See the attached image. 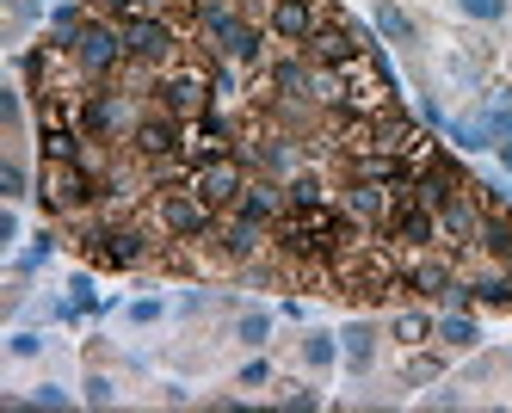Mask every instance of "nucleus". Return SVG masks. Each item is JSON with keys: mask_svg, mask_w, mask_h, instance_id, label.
Returning <instances> with one entry per match:
<instances>
[{"mask_svg": "<svg viewBox=\"0 0 512 413\" xmlns=\"http://www.w3.org/2000/svg\"><path fill=\"white\" fill-rule=\"evenodd\" d=\"M0 118H7V136L19 142V130H25V105H19V87H0Z\"/></svg>", "mask_w": 512, "mask_h": 413, "instance_id": "26", "label": "nucleus"}, {"mask_svg": "<svg viewBox=\"0 0 512 413\" xmlns=\"http://www.w3.org/2000/svg\"><path fill=\"white\" fill-rule=\"evenodd\" d=\"M38 352H44L38 333H13V358H38Z\"/></svg>", "mask_w": 512, "mask_h": 413, "instance_id": "31", "label": "nucleus"}, {"mask_svg": "<svg viewBox=\"0 0 512 413\" xmlns=\"http://www.w3.org/2000/svg\"><path fill=\"white\" fill-rule=\"evenodd\" d=\"M457 192H469V179H463V167L451 161V155H438V148H432V155L420 161V179H414V198L426 204V210H445Z\"/></svg>", "mask_w": 512, "mask_h": 413, "instance_id": "10", "label": "nucleus"}, {"mask_svg": "<svg viewBox=\"0 0 512 413\" xmlns=\"http://www.w3.org/2000/svg\"><path fill=\"white\" fill-rule=\"evenodd\" d=\"M426 407H463V389H438V395H426Z\"/></svg>", "mask_w": 512, "mask_h": 413, "instance_id": "33", "label": "nucleus"}, {"mask_svg": "<svg viewBox=\"0 0 512 413\" xmlns=\"http://www.w3.org/2000/svg\"><path fill=\"white\" fill-rule=\"evenodd\" d=\"M272 401H278V407H321V395H315L309 383H284V389H278Z\"/></svg>", "mask_w": 512, "mask_h": 413, "instance_id": "28", "label": "nucleus"}, {"mask_svg": "<svg viewBox=\"0 0 512 413\" xmlns=\"http://www.w3.org/2000/svg\"><path fill=\"white\" fill-rule=\"evenodd\" d=\"M13 241H19V216L7 210V216H0V247H13Z\"/></svg>", "mask_w": 512, "mask_h": 413, "instance_id": "34", "label": "nucleus"}, {"mask_svg": "<svg viewBox=\"0 0 512 413\" xmlns=\"http://www.w3.org/2000/svg\"><path fill=\"white\" fill-rule=\"evenodd\" d=\"M309 62H321V68H346V62H358V56H371L377 44H371V37H364V25L358 19H346V13H334V19H327L315 37H309Z\"/></svg>", "mask_w": 512, "mask_h": 413, "instance_id": "7", "label": "nucleus"}, {"mask_svg": "<svg viewBox=\"0 0 512 413\" xmlns=\"http://www.w3.org/2000/svg\"><path fill=\"white\" fill-rule=\"evenodd\" d=\"M31 198H38V210L50 222H81L87 210H99V173L87 161H44Z\"/></svg>", "mask_w": 512, "mask_h": 413, "instance_id": "2", "label": "nucleus"}, {"mask_svg": "<svg viewBox=\"0 0 512 413\" xmlns=\"http://www.w3.org/2000/svg\"><path fill=\"white\" fill-rule=\"evenodd\" d=\"M377 31L389 44H420V19L408 7H395V0H377Z\"/></svg>", "mask_w": 512, "mask_h": 413, "instance_id": "17", "label": "nucleus"}, {"mask_svg": "<svg viewBox=\"0 0 512 413\" xmlns=\"http://www.w3.org/2000/svg\"><path fill=\"white\" fill-rule=\"evenodd\" d=\"M334 358H340V346H334V333H303V364L315 370H334Z\"/></svg>", "mask_w": 512, "mask_h": 413, "instance_id": "22", "label": "nucleus"}, {"mask_svg": "<svg viewBox=\"0 0 512 413\" xmlns=\"http://www.w3.org/2000/svg\"><path fill=\"white\" fill-rule=\"evenodd\" d=\"M438 346H445V352H475V346H482V327H475V315L445 309V315H438Z\"/></svg>", "mask_w": 512, "mask_h": 413, "instance_id": "16", "label": "nucleus"}, {"mask_svg": "<svg viewBox=\"0 0 512 413\" xmlns=\"http://www.w3.org/2000/svg\"><path fill=\"white\" fill-rule=\"evenodd\" d=\"M377 340H383V333H377L371 321H352V327L340 333V352H346V370H352V377H364V370L377 364Z\"/></svg>", "mask_w": 512, "mask_h": 413, "instance_id": "15", "label": "nucleus"}, {"mask_svg": "<svg viewBox=\"0 0 512 413\" xmlns=\"http://www.w3.org/2000/svg\"><path fill=\"white\" fill-rule=\"evenodd\" d=\"M235 7H241V13H253V19H266V7H272V0H235Z\"/></svg>", "mask_w": 512, "mask_h": 413, "instance_id": "35", "label": "nucleus"}, {"mask_svg": "<svg viewBox=\"0 0 512 413\" xmlns=\"http://www.w3.org/2000/svg\"><path fill=\"white\" fill-rule=\"evenodd\" d=\"M494 148H500V161H506V167H512V142H494Z\"/></svg>", "mask_w": 512, "mask_h": 413, "instance_id": "36", "label": "nucleus"}, {"mask_svg": "<svg viewBox=\"0 0 512 413\" xmlns=\"http://www.w3.org/2000/svg\"><path fill=\"white\" fill-rule=\"evenodd\" d=\"M235 210L260 216V222H278V216L290 210V192H284V179H272V173H247V185H241Z\"/></svg>", "mask_w": 512, "mask_h": 413, "instance_id": "12", "label": "nucleus"}, {"mask_svg": "<svg viewBox=\"0 0 512 413\" xmlns=\"http://www.w3.org/2000/svg\"><path fill=\"white\" fill-rule=\"evenodd\" d=\"M482 216H488V204L475 198V185L457 192L445 210H438V247H445V253H469L475 235H482Z\"/></svg>", "mask_w": 512, "mask_h": 413, "instance_id": "9", "label": "nucleus"}, {"mask_svg": "<svg viewBox=\"0 0 512 413\" xmlns=\"http://www.w3.org/2000/svg\"><path fill=\"white\" fill-rule=\"evenodd\" d=\"M235 383H241V389H272V364H266V358H247Z\"/></svg>", "mask_w": 512, "mask_h": 413, "instance_id": "27", "label": "nucleus"}, {"mask_svg": "<svg viewBox=\"0 0 512 413\" xmlns=\"http://www.w3.org/2000/svg\"><path fill=\"white\" fill-rule=\"evenodd\" d=\"M149 222L161 229V241L204 247V241H216V229H223V210L204 204V198L192 192V179H173V185H155V198H149Z\"/></svg>", "mask_w": 512, "mask_h": 413, "instance_id": "1", "label": "nucleus"}, {"mask_svg": "<svg viewBox=\"0 0 512 413\" xmlns=\"http://www.w3.org/2000/svg\"><path fill=\"white\" fill-rule=\"evenodd\" d=\"M383 247H395V253H426V247H438V210H426L414 192H401L395 198V210L371 229Z\"/></svg>", "mask_w": 512, "mask_h": 413, "instance_id": "4", "label": "nucleus"}, {"mask_svg": "<svg viewBox=\"0 0 512 413\" xmlns=\"http://www.w3.org/2000/svg\"><path fill=\"white\" fill-rule=\"evenodd\" d=\"M130 321H136V327H149V321H161V303H130Z\"/></svg>", "mask_w": 512, "mask_h": 413, "instance_id": "32", "label": "nucleus"}, {"mask_svg": "<svg viewBox=\"0 0 512 413\" xmlns=\"http://www.w3.org/2000/svg\"><path fill=\"white\" fill-rule=\"evenodd\" d=\"M445 136H451L457 148H494V130H488L482 118H445Z\"/></svg>", "mask_w": 512, "mask_h": 413, "instance_id": "21", "label": "nucleus"}, {"mask_svg": "<svg viewBox=\"0 0 512 413\" xmlns=\"http://www.w3.org/2000/svg\"><path fill=\"white\" fill-rule=\"evenodd\" d=\"M266 333H272V315H266V309H253V315L235 321V340H241L247 352H260V346H266Z\"/></svg>", "mask_w": 512, "mask_h": 413, "instance_id": "23", "label": "nucleus"}, {"mask_svg": "<svg viewBox=\"0 0 512 413\" xmlns=\"http://www.w3.org/2000/svg\"><path fill=\"white\" fill-rule=\"evenodd\" d=\"M31 407H68V389H56V383H38V389H31Z\"/></svg>", "mask_w": 512, "mask_h": 413, "instance_id": "30", "label": "nucleus"}, {"mask_svg": "<svg viewBox=\"0 0 512 413\" xmlns=\"http://www.w3.org/2000/svg\"><path fill=\"white\" fill-rule=\"evenodd\" d=\"M247 161L235 155V148H229V155H216V161H198L186 179H192V192L204 198V204H216V210H235V198H241V185H247Z\"/></svg>", "mask_w": 512, "mask_h": 413, "instance_id": "8", "label": "nucleus"}, {"mask_svg": "<svg viewBox=\"0 0 512 413\" xmlns=\"http://www.w3.org/2000/svg\"><path fill=\"white\" fill-rule=\"evenodd\" d=\"M68 56L81 62L87 81H118V74L130 68V50H124V19H112V13H99V7H93V19L75 31V44H68Z\"/></svg>", "mask_w": 512, "mask_h": 413, "instance_id": "3", "label": "nucleus"}, {"mask_svg": "<svg viewBox=\"0 0 512 413\" xmlns=\"http://www.w3.org/2000/svg\"><path fill=\"white\" fill-rule=\"evenodd\" d=\"M475 253H488V259H500V266H512V204H488L482 235H475Z\"/></svg>", "mask_w": 512, "mask_h": 413, "instance_id": "13", "label": "nucleus"}, {"mask_svg": "<svg viewBox=\"0 0 512 413\" xmlns=\"http://www.w3.org/2000/svg\"><path fill=\"white\" fill-rule=\"evenodd\" d=\"M457 13L475 19V25H500L506 19V0H457Z\"/></svg>", "mask_w": 512, "mask_h": 413, "instance_id": "25", "label": "nucleus"}, {"mask_svg": "<svg viewBox=\"0 0 512 413\" xmlns=\"http://www.w3.org/2000/svg\"><path fill=\"white\" fill-rule=\"evenodd\" d=\"M31 192H38V179L25 173V161H19V155H7V161H0V198L19 204V198H31Z\"/></svg>", "mask_w": 512, "mask_h": 413, "instance_id": "19", "label": "nucleus"}, {"mask_svg": "<svg viewBox=\"0 0 512 413\" xmlns=\"http://www.w3.org/2000/svg\"><path fill=\"white\" fill-rule=\"evenodd\" d=\"M340 7L334 0H272L266 7V31H272V44H284V50H303L309 37L334 19Z\"/></svg>", "mask_w": 512, "mask_h": 413, "instance_id": "6", "label": "nucleus"}, {"mask_svg": "<svg viewBox=\"0 0 512 413\" xmlns=\"http://www.w3.org/2000/svg\"><path fill=\"white\" fill-rule=\"evenodd\" d=\"M99 13H112V19H136V13H167L173 0H93Z\"/></svg>", "mask_w": 512, "mask_h": 413, "instance_id": "24", "label": "nucleus"}, {"mask_svg": "<svg viewBox=\"0 0 512 413\" xmlns=\"http://www.w3.org/2000/svg\"><path fill=\"white\" fill-rule=\"evenodd\" d=\"M395 185H377V179H346L340 185V204H346V216L358 222V229H377V222L395 210Z\"/></svg>", "mask_w": 512, "mask_h": 413, "instance_id": "11", "label": "nucleus"}, {"mask_svg": "<svg viewBox=\"0 0 512 413\" xmlns=\"http://www.w3.org/2000/svg\"><path fill=\"white\" fill-rule=\"evenodd\" d=\"M216 259L223 266H253V259H266L272 253V222H260V216H247V210H223V229H216Z\"/></svg>", "mask_w": 512, "mask_h": 413, "instance_id": "5", "label": "nucleus"}, {"mask_svg": "<svg viewBox=\"0 0 512 413\" xmlns=\"http://www.w3.org/2000/svg\"><path fill=\"white\" fill-rule=\"evenodd\" d=\"M438 377H445V352L414 346V358L401 364V389H420V383H438Z\"/></svg>", "mask_w": 512, "mask_h": 413, "instance_id": "18", "label": "nucleus"}, {"mask_svg": "<svg viewBox=\"0 0 512 413\" xmlns=\"http://www.w3.org/2000/svg\"><path fill=\"white\" fill-rule=\"evenodd\" d=\"M284 192H290V204H327L334 192H327V179L315 173V167H303L297 179H284Z\"/></svg>", "mask_w": 512, "mask_h": 413, "instance_id": "20", "label": "nucleus"}, {"mask_svg": "<svg viewBox=\"0 0 512 413\" xmlns=\"http://www.w3.org/2000/svg\"><path fill=\"white\" fill-rule=\"evenodd\" d=\"M389 340H395L401 352L432 346V340H438V321H432L426 309H395V315H389Z\"/></svg>", "mask_w": 512, "mask_h": 413, "instance_id": "14", "label": "nucleus"}, {"mask_svg": "<svg viewBox=\"0 0 512 413\" xmlns=\"http://www.w3.org/2000/svg\"><path fill=\"white\" fill-rule=\"evenodd\" d=\"M112 401H118L112 377H99V370H93V377H87V407H112Z\"/></svg>", "mask_w": 512, "mask_h": 413, "instance_id": "29", "label": "nucleus"}]
</instances>
